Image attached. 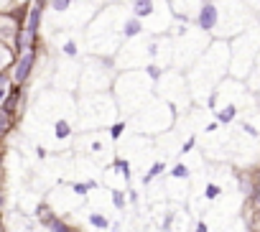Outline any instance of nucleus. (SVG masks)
Listing matches in <instances>:
<instances>
[{
    "mask_svg": "<svg viewBox=\"0 0 260 232\" xmlns=\"http://www.w3.org/2000/svg\"><path fill=\"white\" fill-rule=\"evenodd\" d=\"M133 16L146 26V34L156 36H164L174 23L169 0H133Z\"/></svg>",
    "mask_w": 260,
    "mask_h": 232,
    "instance_id": "6e6552de",
    "label": "nucleus"
},
{
    "mask_svg": "<svg viewBox=\"0 0 260 232\" xmlns=\"http://www.w3.org/2000/svg\"><path fill=\"white\" fill-rule=\"evenodd\" d=\"M169 179H171L174 184H186V181H189V169L179 163V166L171 171V176H169Z\"/></svg>",
    "mask_w": 260,
    "mask_h": 232,
    "instance_id": "dca6fc26",
    "label": "nucleus"
},
{
    "mask_svg": "<svg viewBox=\"0 0 260 232\" xmlns=\"http://www.w3.org/2000/svg\"><path fill=\"white\" fill-rule=\"evenodd\" d=\"M54 138H56L59 143H67V141L72 138V120H69V118H59V120L54 123Z\"/></svg>",
    "mask_w": 260,
    "mask_h": 232,
    "instance_id": "2eb2a0df",
    "label": "nucleus"
},
{
    "mask_svg": "<svg viewBox=\"0 0 260 232\" xmlns=\"http://www.w3.org/2000/svg\"><path fill=\"white\" fill-rule=\"evenodd\" d=\"M255 202H257V204H260V189H257V191H255Z\"/></svg>",
    "mask_w": 260,
    "mask_h": 232,
    "instance_id": "393cba45",
    "label": "nucleus"
},
{
    "mask_svg": "<svg viewBox=\"0 0 260 232\" xmlns=\"http://www.w3.org/2000/svg\"><path fill=\"white\" fill-rule=\"evenodd\" d=\"M69 6H72V0H51V8H54V13H69Z\"/></svg>",
    "mask_w": 260,
    "mask_h": 232,
    "instance_id": "f3484780",
    "label": "nucleus"
},
{
    "mask_svg": "<svg viewBox=\"0 0 260 232\" xmlns=\"http://www.w3.org/2000/svg\"><path fill=\"white\" fill-rule=\"evenodd\" d=\"M237 110H240V105H237V102H227V105L217 107V123H222V125L232 123V120L237 118Z\"/></svg>",
    "mask_w": 260,
    "mask_h": 232,
    "instance_id": "4468645a",
    "label": "nucleus"
},
{
    "mask_svg": "<svg viewBox=\"0 0 260 232\" xmlns=\"http://www.w3.org/2000/svg\"><path fill=\"white\" fill-rule=\"evenodd\" d=\"M89 222H92L94 227H102V229L107 227V219H105L102 214H97V212H94V214H89Z\"/></svg>",
    "mask_w": 260,
    "mask_h": 232,
    "instance_id": "a211bd4d",
    "label": "nucleus"
},
{
    "mask_svg": "<svg viewBox=\"0 0 260 232\" xmlns=\"http://www.w3.org/2000/svg\"><path fill=\"white\" fill-rule=\"evenodd\" d=\"M49 229H51V232H69V227H67L64 222H59V219L49 222Z\"/></svg>",
    "mask_w": 260,
    "mask_h": 232,
    "instance_id": "6ab92c4d",
    "label": "nucleus"
},
{
    "mask_svg": "<svg viewBox=\"0 0 260 232\" xmlns=\"http://www.w3.org/2000/svg\"><path fill=\"white\" fill-rule=\"evenodd\" d=\"M171 123H174V107L166 100H151L136 115V128H138V133H146V136L164 133L171 128Z\"/></svg>",
    "mask_w": 260,
    "mask_h": 232,
    "instance_id": "1a4fd4ad",
    "label": "nucleus"
},
{
    "mask_svg": "<svg viewBox=\"0 0 260 232\" xmlns=\"http://www.w3.org/2000/svg\"><path fill=\"white\" fill-rule=\"evenodd\" d=\"M217 194H219V186H214V184H209V186H207V199H214Z\"/></svg>",
    "mask_w": 260,
    "mask_h": 232,
    "instance_id": "412c9836",
    "label": "nucleus"
},
{
    "mask_svg": "<svg viewBox=\"0 0 260 232\" xmlns=\"http://www.w3.org/2000/svg\"><path fill=\"white\" fill-rule=\"evenodd\" d=\"M115 115H117V100H112L107 92L82 94V102H79L82 128H102L115 120Z\"/></svg>",
    "mask_w": 260,
    "mask_h": 232,
    "instance_id": "0eeeda50",
    "label": "nucleus"
},
{
    "mask_svg": "<svg viewBox=\"0 0 260 232\" xmlns=\"http://www.w3.org/2000/svg\"><path fill=\"white\" fill-rule=\"evenodd\" d=\"M252 23L255 21L250 18V8L245 0H207L202 13L197 16V26L204 34L217 36V41L232 36L237 39Z\"/></svg>",
    "mask_w": 260,
    "mask_h": 232,
    "instance_id": "f257e3e1",
    "label": "nucleus"
},
{
    "mask_svg": "<svg viewBox=\"0 0 260 232\" xmlns=\"http://www.w3.org/2000/svg\"><path fill=\"white\" fill-rule=\"evenodd\" d=\"M112 196H115L112 202H115V207H117V209H120V207H125V194H122V191H115Z\"/></svg>",
    "mask_w": 260,
    "mask_h": 232,
    "instance_id": "aec40b11",
    "label": "nucleus"
},
{
    "mask_svg": "<svg viewBox=\"0 0 260 232\" xmlns=\"http://www.w3.org/2000/svg\"><path fill=\"white\" fill-rule=\"evenodd\" d=\"M122 26H125V16L117 13V6H110L107 11L94 16L92 23L87 26V49H89V54L92 56L117 54L120 44L125 41Z\"/></svg>",
    "mask_w": 260,
    "mask_h": 232,
    "instance_id": "7ed1b4c3",
    "label": "nucleus"
},
{
    "mask_svg": "<svg viewBox=\"0 0 260 232\" xmlns=\"http://www.w3.org/2000/svg\"><path fill=\"white\" fill-rule=\"evenodd\" d=\"M204 3H207V0H169V8H171V13H174L176 21L189 23L191 16H199L202 13Z\"/></svg>",
    "mask_w": 260,
    "mask_h": 232,
    "instance_id": "f8f14e48",
    "label": "nucleus"
},
{
    "mask_svg": "<svg viewBox=\"0 0 260 232\" xmlns=\"http://www.w3.org/2000/svg\"><path fill=\"white\" fill-rule=\"evenodd\" d=\"M197 232H209V229H207V224H204V222H199V224H197Z\"/></svg>",
    "mask_w": 260,
    "mask_h": 232,
    "instance_id": "b1692460",
    "label": "nucleus"
},
{
    "mask_svg": "<svg viewBox=\"0 0 260 232\" xmlns=\"http://www.w3.org/2000/svg\"><path fill=\"white\" fill-rule=\"evenodd\" d=\"M230 56H232L230 74L235 79H242L252 72V67L257 64V56H260V23H252L245 34H240L232 41Z\"/></svg>",
    "mask_w": 260,
    "mask_h": 232,
    "instance_id": "39448f33",
    "label": "nucleus"
},
{
    "mask_svg": "<svg viewBox=\"0 0 260 232\" xmlns=\"http://www.w3.org/2000/svg\"><path fill=\"white\" fill-rule=\"evenodd\" d=\"M245 3H247V8H250V11L260 13V0H245Z\"/></svg>",
    "mask_w": 260,
    "mask_h": 232,
    "instance_id": "4be33fe9",
    "label": "nucleus"
},
{
    "mask_svg": "<svg viewBox=\"0 0 260 232\" xmlns=\"http://www.w3.org/2000/svg\"><path fill=\"white\" fill-rule=\"evenodd\" d=\"M212 46V41H209V34H204L202 28H189L186 23H181L179 28H176V34H174V64L181 69V67H194L202 56H204V51Z\"/></svg>",
    "mask_w": 260,
    "mask_h": 232,
    "instance_id": "423d86ee",
    "label": "nucleus"
},
{
    "mask_svg": "<svg viewBox=\"0 0 260 232\" xmlns=\"http://www.w3.org/2000/svg\"><path fill=\"white\" fill-rule=\"evenodd\" d=\"M107 67H110V61L102 56L87 59V64L82 67V74H79V89L84 94H100L102 89H107L112 82L107 77Z\"/></svg>",
    "mask_w": 260,
    "mask_h": 232,
    "instance_id": "9d476101",
    "label": "nucleus"
},
{
    "mask_svg": "<svg viewBox=\"0 0 260 232\" xmlns=\"http://www.w3.org/2000/svg\"><path fill=\"white\" fill-rule=\"evenodd\" d=\"M146 72H125L122 77L115 79V89H117V105L122 107V112L138 115L153 97V79L143 77Z\"/></svg>",
    "mask_w": 260,
    "mask_h": 232,
    "instance_id": "20e7f679",
    "label": "nucleus"
},
{
    "mask_svg": "<svg viewBox=\"0 0 260 232\" xmlns=\"http://www.w3.org/2000/svg\"><path fill=\"white\" fill-rule=\"evenodd\" d=\"M230 46L224 41H212V46L204 51V56L191 67L189 72V87L194 97H204V94H214V87H219V82L224 79V74H230Z\"/></svg>",
    "mask_w": 260,
    "mask_h": 232,
    "instance_id": "f03ea898",
    "label": "nucleus"
},
{
    "mask_svg": "<svg viewBox=\"0 0 260 232\" xmlns=\"http://www.w3.org/2000/svg\"><path fill=\"white\" fill-rule=\"evenodd\" d=\"M8 61H11V51H8V49H6V46H3V67H6V64H8Z\"/></svg>",
    "mask_w": 260,
    "mask_h": 232,
    "instance_id": "5701e85b",
    "label": "nucleus"
},
{
    "mask_svg": "<svg viewBox=\"0 0 260 232\" xmlns=\"http://www.w3.org/2000/svg\"><path fill=\"white\" fill-rule=\"evenodd\" d=\"M179 94H191V87H189V79H184V74L179 72H169L164 74V82H161V100H166L169 105L179 102L181 97Z\"/></svg>",
    "mask_w": 260,
    "mask_h": 232,
    "instance_id": "9b49d317",
    "label": "nucleus"
},
{
    "mask_svg": "<svg viewBox=\"0 0 260 232\" xmlns=\"http://www.w3.org/2000/svg\"><path fill=\"white\" fill-rule=\"evenodd\" d=\"M34 61H36V54L28 49V51H23L21 54V59H18V64H16V82L21 84L23 79H28V74H31V69H34Z\"/></svg>",
    "mask_w": 260,
    "mask_h": 232,
    "instance_id": "ddd939ff",
    "label": "nucleus"
}]
</instances>
